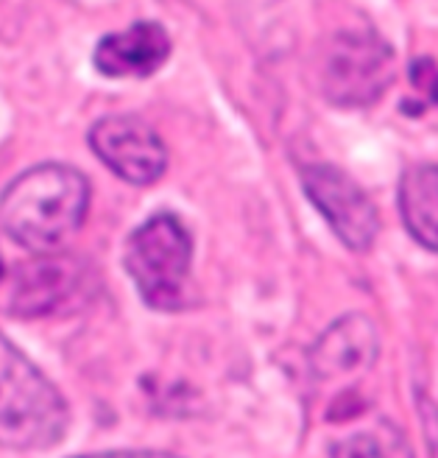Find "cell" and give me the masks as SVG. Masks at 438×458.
I'll use <instances>...</instances> for the list:
<instances>
[{
    "label": "cell",
    "instance_id": "cell-8",
    "mask_svg": "<svg viewBox=\"0 0 438 458\" xmlns=\"http://www.w3.org/2000/svg\"><path fill=\"white\" fill-rule=\"evenodd\" d=\"M380 352V335L368 316H343L316 341L310 352V366L318 380L355 377L372 369Z\"/></svg>",
    "mask_w": 438,
    "mask_h": 458
},
{
    "label": "cell",
    "instance_id": "cell-6",
    "mask_svg": "<svg viewBox=\"0 0 438 458\" xmlns=\"http://www.w3.org/2000/svg\"><path fill=\"white\" fill-rule=\"evenodd\" d=\"M302 185L343 246L352 251H368L375 246L380 235L377 208L350 174L330 163H313L302 168Z\"/></svg>",
    "mask_w": 438,
    "mask_h": 458
},
{
    "label": "cell",
    "instance_id": "cell-5",
    "mask_svg": "<svg viewBox=\"0 0 438 458\" xmlns=\"http://www.w3.org/2000/svg\"><path fill=\"white\" fill-rule=\"evenodd\" d=\"M89 285L81 260L48 251L4 266L0 271V313L14 318H45L76 305Z\"/></svg>",
    "mask_w": 438,
    "mask_h": 458
},
{
    "label": "cell",
    "instance_id": "cell-1",
    "mask_svg": "<svg viewBox=\"0 0 438 458\" xmlns=\"http://www.w3.org/2000/svg\"><path fill=\"white\" fill-rule=\"evenodd\" d=\"M89 210V182L81 171L45 163L20 174L0 196V226L31 255L62 251Z\"/></svg>",
    "mask_w": 438,
    "mask_h": 458
},
{
    "label": "cell",
    "instance_id": "cell-12",
    "mask_svg": "<svg viewBox=\"0 0 438 458\" xmlns=\"http://www.w3.org/2000/svg\"><path fill=\"white\" fill-rule=\"evenodd\" d=\"M410 81L427 98V104H438V64H435V59L425 56V59L413 62Z\"/></svg>",
    "mask_w": 438,
    "mask_h": 458
},
{
    "label": "cell",
    "instance_id": "cell-13",
    "mask_svg": "<svg viewBox=\"0 0 438 458\" xmlns=\"http://www.w3.org/2000/svg\"><path fill=\"white\" fill-rule=\"evenodd\" d=\"M81 458H179L171 453H151V450H121V453H92Z\"/></svg>",
    "mask_w": 438,
    "mask_h": 458
},
{
    "label": "cell",
    "instance_id": "cell-3",
    "mask_svg": "<svg viewBox=\"0 0 438 458\" xmlns=\"http://www.w3.org/2000/svg\"><path fill=\"white\" fill-rule=\"evenodd\" d=\"M123 263L146 305L156 310L188 305L193 235L179 216L156 213L137 226L126 241Z\"/></svg>",
    "mask_w": 438,
    "mask_h": 458
},
{
    "label": "cell",
    "instance_id": "cell-11",
    "mask_svg": "<svg viewBox=\"0 0 438 458\" xmlns=\"http://www.w3.org/2000/svg\"><path fill=\"white\" fill-rule=\"evenodd\" d=\"M333 458H413V455L397 430L383 428L372 433L368 430L352 433V437L333 447Z\"/></svg>",
    "mask_w": 438,
    "mask_h": 458
},
{
    "label": "cell",
    "instance_id": "cell-4",
    "mask_svg": "<svg viewBox=\"0 0 438 458\" xmlns=\"http://www.w3.org/2000/svg\"><path fill=\"white\" fill-rule=\"evenodd\" d=\"M394 48L372 29H347L321 45L316 59L318 89L333 106H372L394 81Z\"/></svg>",
    "mask_w": 438,
    "mask_h": 458
},
{
    "label": "cell",
    "instance_id": "cell-10",
    "mask_svg": "<svg viewBox=\"0 0 438 458\" xmlns=\"http://www.w3.org/2000/svg\"><path fill=\"white\" fill-rule=\"evenodd\" d=\"M400 210L410 238L438 251V163L410 165L402 174Z\"/></svg>",
    "mask_w": 438,
    "mask_h": 458
},
{
    "label": "cell",
    "instance_id": "cell-7",
    "mask_svg": "<svg viewBox=\"0 0 438 458\" xmlns=\"http://www.w3.org/2000/svg\"><path fill=\"white\" fill-rule=\"evenodd\" d=\"M89 148L123 182L148 188L168 171V148L148 123L131 114L104 118L89 131Z\"/></svg>",
    "mask_w": 438,
    "mask_h": 458
},
{
    "label": "cell",
    "instance_id": "cell-9",
    "mask_svg": "<svg viewBox=\"0 0 438 458\" xmlns=\"http://www.w3.org/2000/svg\"><path fill=\"white\" fill-rule=\"evenodd\" d=\"M171 56V34L159 22H134L106 34L96 48V67L109 79H143Z\"/></svg>",
    "mask_w": 438,
    "mask_h": 458
},
{
    "label": "cell",
    "instance_id": "cell-14",
    "mask_svg": "<svg viewBox=\"0 0 438 458\" xmlns=\"http://www.w3.org/2000/svg\"><path fill=\"white\" fill-rule=\"evenodd\" d=\"M4 266H6V263H4V255H0V271H4Z\"/></svg>",
    "mask_w": 438,
    "mask_h": 458
},
{
    "label": "cell",
    "instance_id": "cell-2",
    "mask_svg": "<svg viewBox=\"0 0 438 458\" xmlns=\"http://www.w3.org/2000/svg\"><path fill=\"white\" fill-rule=\"evenodd\" d=\"M67 422L62 392L0 333V447L48 450L64 439Z\"/></svg>",
    "mask_w": 438,
    "mask_h": 458
}]
</instances>
